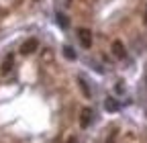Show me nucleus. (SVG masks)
Here are the masks:
<instances>
[{
	"label": "nucleus",
	"instance_id": "1",
	"mask_svg": "<svg viewBox=\"0 0 147 143\" xmlns=\"http://www.w3.org/2000/svg\"><path fill=\"white\" fill-rule=\"evenodd\" d=\"M37 39H27L23 45H21V53H25V55H29V53H33L35 49H37Z\"/></svg>",
	"mask_w": 147,
	"mask_h": 143
},
{
	"label": "nucleus",
	"instance_id": "2",
	"mask_svg": "<svg viewBox=\"0 0 147 143\" xmlns=\"http://www.w3.org/2000/svg\"><path fill=\"white\" fill-rule=\"evenodd\" d=\"M78 35H80V41H82L84 47H90V45H92V33H90L88 29H80Z\"/></svg>",
	"mask_w": 147,
	"mask_h": 143
},
{
	"label": "nucleus",
	"instance_id": "3",
	"mask_svg": "<svg viewBox=\"0 0 147 143\" xmlns=\"http://www.w3.org/2000/svg\"><path fill=\"white\" fill-rule=\"evenodd\" d=\"M90 121H92V109H84L82 111V119H80V127H88L90 125Z\"/></svg>",
	"mask_w": 147,
	"mask_h": 143
},
{
	"label": "nucleus",
	"instance_id": "4",
	"mask_svg": "<svg viewBox=\"0 0 147 143\" xmlns=\"http://www.w3.org/2000/svg\"><path fill=\"white\" fill-rule=\"evenodd\" d=\"M113 53H115L119 59H123V57L127 55V53H125V47H123V43H121V41H115V43H113Z\"/></svg>",
	"mask_w": 147,
	"mask_h": 143
},
{
	"label": "nucleus",
	"instance_id": "5",
	"mask_svg": "<svg viewBox=\"0 0 147 143\" xmlns=\"http://www.w3.org/2000/svg\"><path fill=\"white\" fill-rule=\"evenodd\" d=\"M104 109H106L108 113H117V111H119V104H117V100H115V98H106Z\"/></svg>",
	"mask_w": 147,
	"mask_h": 143
},
{
	"label": "nucleus",
	"instance_id": "6",
	"mask_svg": "<svg viewBox=\"0 0 147 143\" xmlns=\"http://www.w3.org/2000/svg\"><path fill=\"white\" fill-rule=\"evenodd\" d=\"M12 61H14V57H12V55H8V57L4 59V63H2V74H8V72H10Z\"/></svg>",
	"mask_w": 147,
	"mask_h": 143
},
{
	"label": "nucleus",
	"instance_id": "7",
	"mask_svg": "<svg viewBox=\"0 0 147 143\" xmlns=\"http://www.w3.org/2000/svg\"><path fill=\"white\" fill-rule=\"evenodd\" d=\"M78 82H80V88H82V92L86 94V98H90L92 94H90V88H88V84H86V80H84V78H80Z\"/></svg>",
	"mask_w": 147,
	"mask_h": 143
},
{
	"label": "nucleus",
	"instance_id": "8",
	"mask_svg": "<svg viewBox=\"0 0 147 143\" xmlns=\"http://www.w3.org/2000/svg\"><path fill=\"white\" fill-rule=\"evenodd\" d=\"M63 53H65V57H67V59H76V53H74V49H71V47H65V49H63Z\"/></svg>",
	"mask_w": 147,
	"mask_h": 143
},
{
	"label": "nucleus",
	"instance_id": "9",
	"mask_svg": "<svg viewBox=\"0 0 147 143\" xmlns=\"http://www.w3.org/2000/svg\"><path fill=\"white\" fill-rule=\"evenodd\" d=\"M57 19H59V25H61V27H65V25H67V23H65V16H63V14H57Z\"/></svg>",
	"mask_w": 147,
	"mask_h": 143
},
{
	"label": "nucleus",
	"instance_id": "10",
	"mask_svg": "<svg viewBox=\"0 0 147 143\" xmlns=\"http://www.w3.org/2000/svg\"><path fill=\"white\" fill-rule=\"evenodd\" d=\"M106 143H115V133H113V135L108 137V141H106Z\"/></svg>",
	"mask_w": 147,
	"mask_h": 143
}]
</instances>
